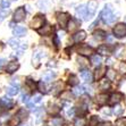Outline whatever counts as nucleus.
I'll return each instance as SVG.
<instances>
[{
  "label": "nucleus",
  "instance_id": "obj_1",
  "mask_svg": "<svg viewBox=\"0 0 126 126\" xmlns=\"http://www.w3.org/2000/svg\"><path fill=\"white\" fill-rule=\"evenodd\" d=\"M100 17H101V19H102V22L105 24L114 23V22L116 21V18H117L114 15V13H112V7L110 3H108V5L105 6V9H103L102 12H101V14H100Z\"/></svg>",
  "mask_w": 126,
  "mask_h": 126
},
{
  "label": "nucleus",
  "instance_id": "obj_2",
  "mask_svg": "<svg viewBox=\"0 0 126 126\" xmlns=\"http://www.w3.org/2000/svg\"><path fill=\"white\" fill-rule=\"evenodd\" d=\"M114 35L118 39H122L126 35V25L124 23H119L114 27Z\"/></svg>",
  "mask_w": 126,
  "mask_h": 126
},
{
  "label": "nucleus",
  "instance_id": "obj_3",
  "mask_svg": "<svg viewBox=\"0 0 126 126\" xmlns=\"http://www.w3.org/2000/svg\"><path fill=\"white\" fill-rule=\"evenodd\" d=\"M44 21H46V18H44L43 15H36V16L32 19L30 26L32 27V29H34V30H40V27L43 25Z\"/></svg>",
  "mask_w": 126,
  "mask_h": 126
},
{
  "label": "nucleus",
  "instance_id": "obj_4",
  "mask_svg": "<svg viewBox=\"0 0 126 126\" xmlns=\"http://www.w3.org/2000/svg\"><path fill=\"white\" fill-rule=\"evenodd\" d=\"M15 106L14 101L9 97H2L0 98V111L3 109H12Z\"/></svg>",
  "mask_w": 126,
  "mask_h": 126
},
{
  "label": "nucleus",
  "instance_id": "obj_5",
  "mask_svg": "<svg viewBox=\"0 0 126 126\" xmlns=\"http://www.w3.org/2000/svg\"><path fill=\"white\" fill-rule=\"evenodd\" d=\"M26 16V12L24 7H18L14 13V21L15 22H22L24 21V18Z\"/></svg>",
  "mask_w": 126,
  "mask_h": 126
},
{
  "label": "nucleus",
  "instance_id": "obj_6",
  "mask_svg": "<svg viewBox=\"0 0 126 126\" xmlns=\"http://www.w3.org/2000/svg\"><path fill=\"white\" fill-rule=\"evenodd\" d=\"M69 19H70L69 15H68L67 13H58V14H57V21H58V23L62 25V27L67 26Z\"/></svg>",
  "mask_w": 126,
  "mask_h": 126
},
{
  "label": "nucleus",
  "instance_id": "obj_7",
  "mask_svg": "<svg viewBox=\"0 0 126 126\" xmlns=\"http://www.w3.org/2000/svg\"><path fill=\"white\" fill-rule=\"evenodd\" d=\"M97 8H98V2L97 1H94V0L89 1V3L86 5V9H88V15H89V18H90V19H91L92 16L95 14Z\"/></svg>",
  "mask_w": 126,
  "mask_h": 126
},
{
  "label": "nucleus",
  "instance_id": "obj_8",
  "mask_svg": "<svg viewBox=\"0 0 126 126\" xmlns=\"http://www.w3.org/2000/svg\"><path fill=\"white\" fill-rule=\"evenodd\" d=\"M76 15L79 16V17H83L84 21H89V15H88V9H86V6L85 5H79L76 8Z\"/></svg>",
  "mask_w": 126,
  "mask_h": 126
},
{
  "label": "nucleus",
  "instance_id": "obj_9",
  "mask_svg": "<svg viewBox=\"0 0 126 126\" xmlns=\"http://www.w3.org/2000/svg\"><path fill=\"white\" fill-rule=\"evenodd\" d=\"M123 98H124L123 93H120V92H114V93L109 97V103H110V105H117Z\"/></svg>",
  "mask_w": 126,
  "mask_h": 126
},
{
  "label": "nucleus",
  "instance_id": "obj_10",
  "mask_svg": "<svg viewBox=\"0 0 126 126\" xmlns=\"http://www.w3.org/2000/svg\"><path fill=\"white\" fill-rule=\"evenodd\" d=\"M6 92L9 94V95H16V94L19 92V85H18V83H16L15 81H13L12 85L6 89Z\"/></svg>",
  "mask_w": 126,
  "mask_h": 126
},
{
  "label": "nucleus",
  "instance_id": "obj_11",
  "mask_svg": "<svg viewBox=\"0 0 126 126\" xmlns=\"http://www.w3.org/2000/svg\"><path fill=\"white\" fill-rule=\"evenodd\" d=\"M43 57H46V53H44L43 51H40V50L33 53V57H32V64H33V66H38V65L40 64L41 58H43Z\"/></svg>",
  "mask_w": 126,
  "mask_h": 126
},
{
  "label": "nucleus",
  "instance_id": "obj_12",
  "mask_svg": "<svg viewBox=\"0 0 126 126\" xmlns=\"http://www.w3.org/2000/svg\"><path fill=\"white\" fill-rule=\"evenodd\" d=\"M73 41L76 42V43H79V42H82L83 40H85L86 39V33H85V31H79V32H76L75 34L73 35Z\"/></svg>",
  "mask_w": 126,
  "mask_h": 126
},
{
  "label": "nucleus",
  "instance_id": "obj_13",
  "mask_svg": "<svg viewBox=\"0 0 126 126\" xmlns=\"http://www.w3.org/2000/svg\"><path fill=\"white\" fill-rule=\"evenodd\" d=\"M81 77H82L86 83H91L92 81H93V75H92V73L88 69H83L82 72H81Z\"/></svg>",
  "mask_w": 126,
  "mask_h": 126
},
{
  "label": "nucleus",
  "instance_id": "obj_14",
  "mask_svg": "<svg viewBox=\"0 0 126 126\" xmlns=\"http://www.w3.org/2000/svg\"><path fill=\"white\" fill-rule=\"evenodd\" d=\"M18 68H19V64H18L17 62H10V63H8V65H7L6 72L8 74H13V73H15Z\"/></svg>",
  "mask_w": 126,
  "mask_h": 126
},
{
  "label": "nucleus",
  "instance_id": "obj_15",
  "mask_svg": "<svg viewBox=\"0 0 126 126\" xmlns=\"http://www.w3.org/2000/svg\"><path fill=\"white\" fill-rule=\"evenodd\" d=\"M13 34L15 36H17V38H22V36L26 34V29L23 26H16L13 29Z\"/></svg>",
  "mask_w": 126,
  "mask_h": 126
},
{
  "label": "nucleus",
  "instance_id": "obj_16",
  "mask_svg": "<svg viewBox=\"0 0 126 126\" xmlns=\"http://www.w3.org/2000/svg\"><path fill=\"white\" fill-rule=\"evenodd\" d=\"M79 24H81V22H79V21L74 19V18H70L69 22H68V24H67L68 31H69V32H74V31H75V30L79 26Z\"/></svg>",
  "mask_w": 126,
  "mask_h": 126
},
{
  "label": "nucleus",
  "instance_id": "obj_17",
  "mask_svg": "<svg viewBox=\"0 0 126 126\" xmlns=\"http://www.w3.org/2000/svg\"><path fill=\"white\" fill-rule=\"evenodd\" d=\"M79 53H81L82 56H90L93 53V49L89 46H82L79 48Z\"/></svg>",
  "mask_w": 126,
  "mask_h": 126
},
{
  "label": "nucleus",
  "instance_id": "obj_18",
  "mask_svg": "<svg viewBox=\"0 0 126 126\" xmlns=\"http://www.w3.org/2000/svg\"><path fill=\"white\" fill-rule=\"evenodd\" d=\"M56 77V73L55 72H52V70H49V72H46V73L43 74V76H42V82H51L53 79Z\"/></svg>",
  "mask_w": 126,
  "mask_h": 126
},
{
  "label": "nucleus",
  "instance_id": "obj_19",
  "mask_svg": "<svg viewBox=\"0 0 126 126\" xmlns=\"http://www.w3.org/2000/svg\"><path fill=\"white\" fill-rule=\"evenodd\" d=\"M110 88V81L108 79H101L99 81V89L102 90V91H106Z\"/></svg>",
  "mask_w": 126,
  "mask_h": 126
},
{
  "label": "nucleus",
  "instance_id": "obj_20",
  "mask_svg": "<svg viewBox=\"0 0 126 126\" xmlns=\"http://www.w3.org/2000/svg\"><path fill=\"white\" fill-rule=\"evenodd\" d=\"M93 38H94V40L101 41V40L107 38V33H106L105 31H102V30H98V31H95V32L93 33Z\"/></svg>",
  "mask_w": 126,
  "mask_h": 126
},
{
  "label": "nucleus",
  "instance_id": "obj_21",
  "mask_svg": "<svg viewBox=\"0 0 126 126\" xmlns=\"http://www.w3.org/2000/svg\"><path fill=\"white\" fill-rule=\"evenodd\" d=\"M38 33L40 35H50L52 33V27L50 25H44V26H42V29L38 30Z\"/></svg>",
  "mask_w": 126,
  "mask_h": 126
},
{
  "label": "nucleus",
  "instance_id": "obj_22",
  "mask_svg": "<svg viewBox=\"0 0 126 126\" xmlns=\"http://www.w3.org/2000/svg\"><path fill=\"white\" fill-rule=\"evenodd\" d=\"M16 116H17L21 120H25V119H27V117H29V111L25 110L24 108H22V109H19V110L17 111Z\"/></svg>",
  "mask_w": 126,
  "mask_h": 126
},
{
  "label": "nucleus",
  "instance_id": "obj_23",
  "mask_svg": "<svg viewBox=\"0 0 126 126\" xmlns=\"http://www.w3.org/2000/svg\"><path fill=\"white\" fill-rule=\"evenodd\" d=\"M109 98H108V95L107 94H105V93H102V94H99V95H97V103L98 105H105L106 102H107V100H108Z\"/></svg>",
  "mask_w": 126,
  "mask_h": 126
},
{
  "label": "nucleus",
  "instance_id": "obj_24",
  "mask_svg": "<svg viewBox=\"0 0 126 126\" xmlns=\"http://www.w3.org/2000/svg\"><path fill=\"white\" fill-rule=\"evenodd\" d=\"M68 84H69L70 86H76V85L79 84V79H77L76 75H74V74L70 75L69 79H68Z\"/></svg>",
  "mask_w": 126,
  "mask_h": 126
},
{
  "label": "nucleus",
  "instance_id": "obj_25",
  "mask_svg": "<svg viewBox=\"0 0 126 126\" xmlns=\"http://www.w3.org/2000/svg\"><path fill=\"white\" fill-rule=\"evenodd\" d=\"M101 57L100 56H98V55H94V56H92V58H91V63H92V65H94V66H97V67H99L100 65H101Z\"/></svg>",
  "mask_w": 126,
  "mask_h": 126
},
{
  "label": "nucleus",
  "instance_id": "obj_26",
  "mask_svg": "<svg viewBox=\"0 0 126 126\" xmlns=\"http://www.w3.org/2000/svg\"><path fill=\"white\" fill-rule=\"evenodd\" d=\"M124 51H125V48L123 46H116V48H115V56L119 58V57H122Z\"/></svg>",
  "mask_w": 126,
  "mask_h": 126
},
{
  "label": "nucleus",
  "instance_id": "obj_27",
  "mask_svg": "<svg viewBox=\"0 0 126 126\" xmlns=\"http://www.w3.org/2000/svg\"><path fill=\"white\" fill-rule=\"evenodd\" d=\"M25 85H26V86H29L30 90H35V89H36V86H38L32 79H27L26 81H25Z\"/></svg>",
  "mask_w": 126,
  "mask_h": 126
},
{
  "label": "nucleus",
  "instance_id": "obj_28",
  "mask_svg": "<svg viewBox=\"0 0 126 126\" xmlns=\"http://www.w3.org/2000/svg\"><path fill=\"white\" fill-rule=\"evenodd\" d=\"M62 89H63V83H56V84L52 86V93L53 94H58L59 92H62Z\"/></svg>",
  "mask_w": 126,
  "mask_h": 126
},
{
  "label": "nucleus",
  "instance_id": "obj_29",
  "mask_svg": "<svg viewBox=\"0 0 126 126\" xmlns=\"http://www.w3.org/2000/svg\"><path fill=\"white\" fill-rule=\"evenodd\" d=\"M124 111V108L122 107V106L119 105H116L114 107V109H112V112H114V115H116V116H119V115H122Z\"/></svg>",
  "mask_w": 126,
  "mask_h": 126
},
{
  "label": "nucleus",
  "instance_id": "obj_30",
  "mask_svg": "<svg viewBox=\"0 0 126 126\" xmlns=\"http://www.w3.org/2000/svg\"><path fill=\"white\" fill-rule=\"evenodd\" d=\"M51 124L53 126H63L64 124V119L62 117H55L52 120H51Z\"/></svg>",
  "mask_w": 126,
  "mask_h": 126
},
{
  "label": "nucleus",
  "instance_id": "obj_31",
  "mask_svg": "<svg viewBox=\"0 0 126 126\" xmlns=\"http://www.w3.org/2000/svg\"><path fill=\"white\" fill-rule=\"evenodd\" d=\"M8 44L12 48H14V49H18V48H19V42H18V40H16V39H9Z\"/></svg>",
  "mask_w": 126,
  "mask_h": 126
},
{
  "label": "nucleus",
  "instance_id": "obj_32",
  "mask_svg": "<svg viewBox=\"0 0 126 126\" xmlns=\"http://www.w3.org/2000/svg\"><path fill=\"white\" fill-rule=\"evenodd\" d=\"M98 52L101 53V55H108V53L110 52V49H109L107 46H100V47L98 48Z\"/></svg>",
  "mask_w": 126,
  "mask_h": 126
},
{
  "label": "nucleus",
  "instance_id": "obj_33",
  "mask_svg": "<svg viewBox=\"0 0 126 126\" xmlns=\"http://www.w3.org/2000/svg\"><path fill=\"white\" fill-rule=\"evenodd\" d=\"M105 74H106L105 68H102V67H99L97 70H95V77H97V79H99V81H100L101 79H102V76L105 75Z\"/></svg>",
  "mask_w": 126,
  "mask_h": 126
},
{
  "label": "nucleus",
  "instance_id": "obj_34",
  "mask_svg": "<svg viewBox=\"0 0 126 126\" xmlns=\"http://www.w3.org/2000/svg\"><path fill=\"white\" fill-rule=\"evenodd\" d=\"M106 76H107V79H108L109 81H114V79H116V72H115V70H112V69L107 70Z\"/></svg>",
  "mask_w": 126,
  "mask_h": 126
},
{
  "label": "nucleus",
  "instance_id": "obj_35",
  "mask_svg": "<svg viewBox=\"0 0 126 126\" xmlns=\"http://www.w3.org/2000/svg\"><path fill=\"white\" fill-rule=\"evenodd\" d=\"M84 86H82V85H79V86H76V88L73 90V94H75V95H81V94L84 93Z\"/></svg>",
  "mask_w": 126,
  "mask_h": 126
},
{
  "label": "nucleus",
  "instance_id": "obj_36",
  "mask_svg": "<svg viewBox=\"0 0 126 126\" xmlns=\"http://www.w3.org/2000/svg\"><path fill=\"white\" fill-rule=\"evenodd\" d=\"M59 111H60V108H59L57 105H52V106H50V108H49V112L51 115H57L59 114Z\"/></svg>",
  "mask_w": 126,
  "mask_h": 126
},
{
  "label": "nucleus",
  "instance_id": "obj_37",
  "mask_svg": "<svg viewBox=\"0 0 126 126\" xmlns=\"http://www.w3.org/2000/svg\"><path fill=\"white\" fill-rule=\"evenodd\" d=\"M19 122H21V119H19V118H18L17 116H16V115H15L14 117H13L12 119L9 120L8 125H9V126H17V125H18V123H19Z\"/></svg>",
  "mask_w": 126,
  "mask_h": 126
},
{
  "label": "nucleus",
  "instance_id": "obj_38",
  "mask_svg": "<svg viewBox=\"0 0 126 126\" xmlns=\"http://www.w3.org/2000/svg\"><path fill=\"white\" fill-rule=\"evenodd\" d=\"M9 15V9H0V22H2Z\"/></svg>",
  "mask_w": 126,
  "mask_h": 126
},
{
  "label": "nucleus",
  "instance_id": "obj_39",
  "mask_svg": "<svg viewBox=\"0 0 126 126\" xmlns=\"http://www.w3.org/2000/svg\"><path fill=\"white\" fill-rule=\"evenodd\" d=\"M115 126H126V117H120L116 119Z\"/></svg>",
  "mask_w": 126,
  "mask_h": 126
},
{
  "label": "nucleus",
  "instance_id": "obj_40",
  "mask_svg": "<svg viewBox=\"0 0 126 126\" xmlns=\"http://www.w3.org/2000/svg\"><path fill=\"white\" fill-rule=\"evenodd\" d=\"M85 124H86V120H85V118L79 117V118H77V119L75 120L74 125H75V126H85Z\"/></svg>",
  "mask_w": 126,
  "mask_h": 126
},
{
  "label": "nucleus",
  "instance_id": "obj_41",
  "mask_svg": "<svg viewBox=\"0 0 126 126\" xmlns=\"http://www.w3.org/2000/svg\"><path fill=\"white\" fill-rule=\"evenodd\" d=\"M0 7H1V9H9L10 1L9 0H1L0 1Z\"/></svg>",
  "mask_w": 126,
  "mask_h": 126
},
{
  "label": "nucleus",
  "instance_id": "obj_42",
  "mask_svg": "<svg viewBox=\"0 0 126 126\" xmlns=\"http://www.w3.org/2000/svg\"><path fill=\"white\" fill-rule=\"evenodd\" d=\"M77 62L81 65V67H86V66H88V63H89L88 60L85 58H83V57H79V58H77Z\"/></svg>",
  "mask_w": 126,
  "mask_h": 126
},
{
  "label": "nucleus",
  "instance_id": "obj_43",
  "mask_svg": "<svg viewBox=\"0 0 126 126\" xmlns=\"http://www.w3.org/2000/svg\"><path fill=\"white\" fill-rule=\"evenodd\" d=\"M38 89L40 90V92H42V93H47V89H46V85H44V83L42 82V81L38 83Z\"/></svg>",
  "mask_w": 126,
  "mask_h": 126
},
{
  "label": "nucleus",
  "instance_id": "obj_44",
  "mask_svg": "<svg viewBox=\"0 0 126 126\" xmlns=\"http://www.w3.org/2000/svg\"><path fill=\"white\" fill-rule=\"evenodd\" d=\"M39 7H40V9H42V10H47L48 9L47 0H41V1H39Z\"/></svg>",
  "mask_w": 126,
  "mask_h": 126
},
{
  "label": "nucleus",
  "instance_id": "obj_45",
  "mask_svg": "<svg viewBox=\"0 0 126 126\" xmlns=\"http://www.w3.org/2000/svg\"><path fill=\"white\" fill-rule=\"evenodd\" d=\"M118 70L120 73H126V63H120L119 64V67H118Z\"/></svg>",
  "mask_w": 126,
  "mask_h": 126
},
{
  "label": "nucleus",
  "instance_id": "obj_46",
  "mask_svg": "<svg viewBox=\"0 0 126 126\" xmlns=\"http://www.w3.org/2000/svg\"><path fill=\"white\" fill-rule=\"evenodd\" d=\"M75 114H76V109H75V108H69L67 110V115L69 116V117H74V116H75Z\"/></svg>",
  "mask_w": 126,
  "mask_h": 126
},
{
  "label": "nucleus",
  "instance_id": "obj_47",
  "mask_svg": "<svg viewBox=\"0 0 126 126\" xmlns=\"http://www.w3.org/2000/svg\"><path fill=\"white\" fill-rule=\"evenodd\" d=\"M62 98H63V99H65V100H69L70 98H72V93H70L69 91H68V92H64V93L62 94Z\"/></svg>",
  "mask_w": 126,
  "mask_h": 126
},
{
  "label": "nucleus",
  "instance_id": "obj_48",
  "mask_svg": "<svg viewBox=\"0 0 126 126\" xmlns=\"http://www.w3.org/2000/svg\"><path fill=\"white\" fill-rule=\"evenodd\" d=\"M52 41H53V43H55V46H56L57 48H58L59 46H60V41H59V38L57 36V35H53Z\"/></svg>",
  "mask_w": 126,
  "mask_h": 126
},
{
  "label": "nucleus",
  "instance_id": "obj_49",
  "mask_svg": "<svg viewBox=\"0 0 126 126\" xmlns=\"http://www.w3.org/2000/svg\"><path fill=\"white\" fill-rule=\"evenodd\" d=\"M41 95L40 94H36V95H34V98H33V103H38L41 101Z\"/></svg>",
  "mask_w": 126,
  "mask_h": 126
},
{
  "label": "nucleus",
  "instance_id": "obj_50",
  "mask_svg": "<svg viewBox=\"0 0 126 126\" xmlns=\"http://www.w3.org/2000/svg\"><path fill=\"white\" fill-rule=\"evenodd\" d=\"M102 112L105 115H110V114H111V110H110V108H108V107H107V108H103L102 109Z\"/></svg>",
  "mask_w": 126,
  "mask_h": 126
},
{
  "label": "nucleus",
  "instance_id": "obj_51",
  "mask_svg": "<svg viewBox=\"0 0 126 126\" xmlns=\"http://www.w3.org/2000/svg\"><path fill=\"white\" fill-rule=\"evenodd\" d=\"M22 101L25 103L29 102V95H25V94H23V97H22Z\"/></svg>",
  "mask_w": 126,
  "mask_h": 126
},
{
  "label": "nucleus",
  "instance_id": "obj_52",
  "mask_svg": "<svg viewBox=\"0 0 126 126\" xmlns=\"http://www.w3.org/2000/svg\"><path fill=\"white\" fill-rule=\"evenodd\" d=\"M5 63H6V59L0 58V69L2 68V66H3V65H5Z\"/></svg>",
  "mask_w": 126,
  "mask_h": 126
},
{
  "label": "nucleus",
  "instance_id": "obj_53",
  "mask_svg": "<svg viewBox=\"0 0 126 126\" xmlns=\"http://www.w3.org/2000/svg\"><path fill=\"white\" fill-rule=\"evenodd\" d=\"M48 66H49V67H51V66H53V67H56V64H55V62H49Z\"/></svg>",
  "mask_w": 126,
  "mask_h": 126
},
{
  "label": "nucleus",
  "instance_id": "obj_54",
  "mask_svg": "<svg viewBox=\"0 0 126 126\" xmlns=\"http://www.w3.org/2000/svg\"><path fill=\"white\" fill-rule=\"evenodd\" d=\"M19 126H31L30 124H22V125H19Z\"/></svg>",
  "mask_w": 126,
  "mask_h": 126
},
{
  "label": "nucleus",
  "instance_id": "obj_55",
  "mask_svg": "<svg viewBox=\"0 0 126 126\" xmlns=\"http://www.w3.org/2000/svg\"><path fill=\"white\" fill-rule=\"evenodd\" d=\"M14 1H17V0H14Z\"/></svg>",
  "mask_w": 126,
  "mask_h": 126
},
{
  "label": "nucleus",
  "instance_id": "obj_56",
  "mask_svg": "<svg viewBox=\"0 0 126 126\" xmlns=\"http://www.w3.org/2000/svg\"><path fill=\"white\" fill-rule=\"evenodd\" d=\"M0 126H1V123H0Z\"/></svg>",
  "mask_w": 126,
  "mask_h": 126
},
{
  "label": "nucleus",
  "instance_id": "obj_57",
  "mask_svg": "<svg viewBox=\"0 0 126 126\" xmlns=\"http://www.w3.org/2000/svg\"><path fill=\"white\" fill-rule=\"evenodd\" d=\"M46 126H47V125H46Z\"/></svg>",
  "mask_w": 126,
  "mask_h": 126
}]
</instances>
